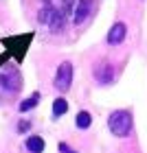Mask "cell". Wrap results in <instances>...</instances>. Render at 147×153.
Wrapping results in <instances>:
<instances>
[{
  "label": "cell",
  "instance_id": "1",
  "mask_svg": "<svg viewBox=\"0 0 147 153\" xmlns=\"http://www.w3.org/2000/svg\"><path fill=\"white\" fill-rule=\"evenodd\" d=\"M38 20H40V24H44L46 29L53 31V33H62L64 31V24H66V18H64V13H62V9L51 7V4H46V7L40 9Z\"/></svg>",
  "mask_w": 147,
  "mask_h": 153
},
{
  "label": "cell",
  "instance_id": "2",
  "mask_svg": "<svg viewBox=\"0 0 147 153\" xmlns=\"http://www.w3.org/2000/svg\"><path fill=\"white\" fill-rule=\"evenodd\" d=\"M22 88V76L18 70H13L11 66H7L4 70H0V96H13Z\"/></svg>",
  "mask_w": 147,
  "mask_h": 153
},
{
  "label": "cell",
  "instance_id": "3",
  "mask_svg": "<svg viewBox=\"0 0 147 153\" xmlns=\"http://www.w3.org/2000/svg\"><path fill=\"white\" fill-rule=\"evenodd\" d=\"M108 127L114 136L118 138H125L130 136L132 131V114L125 112V109H118V112H112L110 118H108Z\"/></svg>",
  "mask_w": 147,
  "mask_h": 153
},
{
  "label": "cell",
  "instance_id": "4",
  "mask_svg": "<svg viewBox=\"0 0 147 153\" xmlns=\"http://www.w3.org/2000/svg\"><path fill=\"white\" fill-rule=\"evenodd\" d=\"M29 42H31V35H20V37H4L2 44L9 48V53H7V55H13V57L20 61L24 57V53H26Z\"/></svg>",
  "mask_w": 147,
  "mask_h": 153
},
{
  "label": "cell",
  "instance_id": "5",
  "mask_svg": "<svg viewBox=\"0 0 147 153\" xmlns=\"http://www.w3.org/2000/svg\"><path fill=\"white\" fill-rule=\"evenodd\" d=\"M70 83H73V64L70 61H62L57 68V74H55V88L59 92H68Z\"/></svg>",
  "mask_w": 147,
  "mask_h": 153
},
{
  "label": "cell",
  "instance_id": "6",
  "mask_svg": "<svg viewBox=\"0 0 147 153\" xmlns=\"http://www.w3.org/2000/svg\"><path fill=\"white\" fill-rule=\"evenodd\" d=\"M94 11V0H77L75 7V24H83L90 18V13Z\"/></svg>",
  "mask_w": 147,
  "mask_h": 153
},
{
  "label": "cell",
  "instance_id": "7",
  "mask_svg": "<svg viewBox=\"0 0 147 153\" xmlns=\"http://www.w3.org/2000/svg\"><path fill=\"white\" fill-rule=\"evenodd\" d=\"M94 79H97V83H101V85L110 83L114 79V68H112V64H108V61L94 64Z\"/></svg>",
  "mask_w": 147,
  "mask_h": 153
},
{
  "label": "cell",
  "instance_id": "8",
  "mask_svg": "<svg viewBox=\"0 0 147 153\" xmlns=\"http://www.w3.org/2000/svg\"><path fill=\"white\" fill-rule=\"evenodd\" d=\"M125 24L123 22H116L114 26L110 29V33H108V44L110 46H116V44H121V42L125 39Z\"/></svg>",
  "mask_w": 147,
  "mask_h": 153
},
{
  "label": "cell",
  "instance_id": "9",
  "mask_svg": "<svg viewBox=\"0 0 147 153\" xmlns=\"http://www.w3.org/2000/svg\"><path fill=\"white\" fill-rule=\"evenodd\" d=\"M26 149L31 153H42L44 151V140H42L40 136H31L29 140H26Z\"/></svg>",
  "mask_w": 147,
  "mask_h": 153
},
{
  "label": "cell",
  "instance_id": "10",
  "mask_svg": "<svg viewBox=\"0 0 147 153\" xmlns=\"http://www.w3.org/2000/svg\"><path fill=\"white\" fill-rule=\"evenodd\" d=\"M66 112H68L66 99H55V101H53V114H55V116H64Z\"/></svg>",
  "mask_w": 147,
  "mask_h": 153
},
{
  "label": "cell",
  "instance_id": "11",
  "mask_svg": "<svg viewBox=\"0 0 147 153\" xmlns=\"http://www.w3.org/2000/svg\"><path fill=\"white\" fill-rule=\"evenodd\" d=\"M75 123H77V127H79V129H88L90 123H92V118H90L88 112H79V114H77V118H75Z\"/></svg>",
  "mask_w": 147,
  "mask_h": 153
},
{
  "label": "cell",
  "instance_id": "12",
  "mask_svg": "<svg viewBox=\"0 0 147 153\" xmlns=\"http://www.w3.org/2000/svg\"><path fill=\"white\" fill-rule=\"evenodd\" d=\"M38 101H40V96H38V94H33L31 99L22 101V103H20V112H29V109H33V107L38 105Z\"/></svg>",
  "mask_w": 147,
  "mask_h": 153
},
{
  "label": "cell",
  "instance_id": "13",
  "mask_svg": "<svg viewBox=\"0 0 147 153\" xmlns=\"http://www.w3.org/2000/svg\"><path fill=\"white\" fill-rule=\"evenodd\" d=\"M29 129H31V123H26V120H22V123L18 125V131H20V134H26Z\"/></svg>",
  "mask_w": 147,
  "mask_h": 153
},
{
  "label": "cell",
  "instance_id": "14",
  "mask_svg": "<svg viewBox=\"0 0 147 153\" xmlns=\"http://www.w3.org/2000/svg\"><path fill=\"white\" fill-rule=\"evenodd\" d=\"M59 151H62V153H75V151L68 149V144H66V142H59Z\"/></svg>",
  "mask_w": 147,
  "mask_h": 153
}]
</instances>
